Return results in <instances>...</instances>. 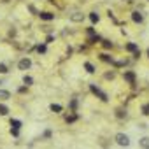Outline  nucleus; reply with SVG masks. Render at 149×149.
Returning <instances> with one entry per match:
<instances>
[{
    "mask_svg": "<svg viewBox=\"0 0 149 149\" xmlns=\"http://www.w3.org/2000/svg\"><path fill=\"white\" fill-rule=\"evenodd\" d=\"M114 140H116L119 146H123V147H128V146H130V137H128L126 133H116V135H114Z\"/></svg>",
    "mask_w": 149,
    "mask_h": 149,
    "instance_id": "1",
    "label": "nucleus"
},
{
    "mask_svg": "<svg viewBox=\"0 0 149 149\" xmlns=\"http://www.w3.org/2000/svg\"><path fill=\"white\" fill-rule=\"evenodd\" d=\"M90 90H91V91H93V93H95V95H97V97L100 98V100H104V102H107V95H105V93H104V91H102L100 88H97L95 84H91V86H90Z\"/></svg>",
    "mask_w": 149,
    "mask_h": 149,
    "instance_id": "2",
    "label": "nucleus"
},
{
    "mask_svg": "<svg viewBox=\"0 0 149 149\" xmlns=\"http://www.w3.org/2000/svg\"><path fill=\"white\" fill-rule=\"evenodd\" d=\"M32 67V60L30 58H23V60H19V63H18V68L19 70H28Z\"/></svg>",
    "mask_w": 149,
    "mask_h": 149,
    "instance_id": "3",
    "label": "nucleus"
},
{
    "mask_svg": "<svg viewBox=\"0 0 149 149\" xmlns=\"http://www.w3.org/2000/svg\"><path fill=\"white\" fill-rule=\"evenodd\" d=\"M39 18H40V19H44V21H53V19H54V14H53V13L44 11V13H39Z\"/></svg>",
    "mask_w": 149,
    "mask_h": 149,
    "instance_id": "4",
    "label": "nucleus"
},
{
    "mask_svg": "<svg viewBox=\"0 0 149 149\" xmlns=\"http://www.w3.org/2000/svg\"><path fill=\"white\" fill-rule=\"evenodd\" d=\"M70 19H72L74 23H81V21H84V14H83V13H74V14L70 16Z\"/></svg>",
    "mask_w": 149,
    "mask_h": 149,
    "instance_id": "5",
    "label": "nucleus"
},
{
    "mask_svg": "<svg viewBox=\"0 0 149 149\" xmlns=\"http://www.w3.org/2000/svg\"><path fill=\"white\" fill-rule=\"evenodd\" d=\"M125 49H126L128 53H137V51H139V46H137L135 42H128V44L125 46Z\"/></svg>",
    "mask_w": 149,
    "mask_h": 149,
    "instance_id": "6",
    "label": "nucleus"
},
{
    "mask_svg": "<svg viewBox=\"0 0 149 149\" xmlns=\"http://www.w3.org/2000/svg\"><path fill=\"white\" fill-rule=\"evenodd\" d=\"M123 77H125V81H128L130 84L135 83V74H133V72H125V76H123Z\"/></svg>",
    "mask_w": 149,
    "mask_h": 149,
    "instance_id": "7",
    "label": "nucleus"
},
{
    "mask_svg": "<svg viewBox=\"0 0 149 149\" xmlns=\"http://www.w3.org/2000/svg\"><path fill=\"white\" fill-rule=\"evenodd\" d=\"M132 19H133L135 23H142V21H144V16H142L139 11H135V13H132Z\"/></svg>",
    "mask_w": 149,
    "mask_h": 149,
    "instance_id": "8",
    "label": "nucleus"
},
{
    "mask_svg": "<svg viewBox=\"0 0 149 149\" xmlns=\"http://www.w3.org/2000/svg\"><path fill=\"white\" fill-rule=\"evenodd\" d=\"M139 146H140L142 149H149V137H142V139L139 140Z\"/></svg>",
    "mask_w": 149,
    "mask_h": 149,
    "instance_id": "9",
    "label": "nucleus"
},
{
    "mask_svg": "<svg viewBox=\"0 0 149 149\" xmlns=\"http://www.w3.org/2000/svg\"><path fill=\"white\" fill-rule=\"evenodd\" d=\"M11 98V93L7 90H0V100H9Z\"/></svg>",
    "mask_w": 149,
    "mask_h": 149,
    "instance_id": "10",
    "label": "nucleus"
},
{
    "mask_svg": "<svg viewBox=\"0 0 149 149\" xmlns=\"http://www.w3.org/2000/svg\"><path fill=\"white\" fill-rule=\"evenodd\" d=\"M9 114V107L6 104H0V116H7Z\"/></svg>",
    "mask_w": 149,
    "mask_h": 149,
    "instance_id": "11",
    "label": "nucleus"
},
{
    "mask_svg": "<svg viewBox=\"0 0 149 149\" xmlns=\"http://www.w3.org/2000/svg\"><path fill=\"white\" fill-rule=\"evenodd\" d=\"M84 68H86V72H88V74H95V67H93L90 61H86V63H84Z\"/></svg>",
    "mask_w": 149,
    "mask_h": 149,
    "instance_id": "12",
    "label": "nucleus"
},
{
    "mask_svg": "<svg viewBox=\"0 0 149 149\" xmlns=\"http://www.w3.org/2000/svg\"><path fill=\"white\" fill-rule=\"evenodd\" d=\"M49 109H51L53 112H61V111H63V107H61L60 104H51V107H49Z\"/></svg>",
    "mask_w": 149,
    "mask_h": 149,
    "instance_id": "13",
    "label": "nucleus"
},
{
    "mask_svg": "<svg viewBox=\"0 0 149 149\" xmlns=\"http://www.w3.org/2000/svg\"><path fill=\"white\" fill-rule=\"evenodd\" d=\"M90 19H91V23H98V21H100V16H98L97 13H91V14H90Z\"/></svg>",
    "mask_w": 149,
    "mask_h": 149,
    "instance_id": "14",
    "label": "nucleus"
},
{
    "mask_svg": "<svg viewBox=\"0 0 149 149\" xmlns=\"http://www.w3.org/2000/svg\"><path fill=\"white\" fill-rule=\"evenodd\" d=\"M100 60H102V61H111V63H114L112 56H109V54H105V53H104V54H100Z\"/></svg>",
    "mask_w": 149,
    "mask_h": 149,
    "instance_id": "15",
    "label": "nucleus"
},
{
    "mask_svg": "<svg viewBox=\"0 0 149 149\" xmlns=\"http://www.w3.org/2000/svg\"><path fill=\"white\" fill-rule=\"evenodd\" d=\"M11 126H13V128H16V130H19L21 121H18V119H11Z\"/></svg>",
    "mask_w": 149,
    "mask_h": 149,
    "instance_id": "16",
    "label": "nucleus"
},
{
    "mask_svg": "<svg viewBox=\"0 0 149 149\" xmlns=\"http://www.w3.org/2000/svg\"><path fill=\"white\" fill-rule=\"evenodd\" d=\"M23 83H25V84H26V86H30V84H32V83H33V79H32V77H30V76H25V77H23Z\"/></svg>",
    "mask_w": 149,
    "mask_h": 149,
    "instance_id": "17",
    "label": "nucleus"
},
{
    "mask_svg": "<svg viewBox=\"0 0 149 149\" xmlns=\"http://www.w3.org/2000/svg\"><path fill=\"white\" fill-rule=\"evenodd\" d=\"M65 119H67V123H74V121L77 119V116H76V114H70V116H67Z\"/></svg>",
    "mask_w": 149,
    "mask_h": 149,
    "instance_id": "18",
    "label": "nucleus"
},
{
    "mask_svg": "<svg viewBox=\"0 0 149 149\" xmlns=\"http://www.w3.org/2000/svg\"><path fill=\"white\" fill-rule=\"evenodd\" d=\"M102 46H104L105 49H109V47H112V42H111V40H102Z\"/></svg>",
    "mask_w": 149,
    "mask_h": 149,
    "instance_id": "19",
    "label": "nucleus"
},
{
    "mask_svg": "<svg viewBox=\"0 0 149 149\" xmlns=\"http://www.w3.org/2000/svg\"><path fill=\"white\" fill-rule=\"evenodd\" d=\"M9 70H7V67L4 65V63H0V74H7Z\"/></svg>",
    "mask_w": 149,
    "mask_h": 149,
    "instance_id": "20",
    "label": "nucleus"
},
{
    "mask_svg": "<svg viewBox=\"0 0 149 149\" xmlns=\"http://www.w3.org/2000/svg\"><path fill=\"white\" fill-rule=\"evenodd\" d=\"M37 51H39V53H46V46H44V44H40V46L37 47Z\"/></svg>",
    "mask_w": 149,
    "mask_h": 149,
    "instance_id": "21",
    "label": "nucleus"
},
{
    "mask_svg": "<svg viewBox=\"0 0 149 149\" xmlns=\"http://www.w3.org/2000/svg\"><path fill=\"white\" fill-rule=\"evenodd\" d=\"M11 133H13L14 137H18V135H19V130H16V128H11Z\"/></svg>",
    "mask_w": 149,
    "mask_h": 149,
    "instance_id": "22",
    "label": "nucleus"
},
{
    "mask_svg": "<svg viewBox=\"0 0 149 149\" xmlns=\"http://www.w3.org/2000/svg\"><path fill=\"white\" fill-rule=\"evenodd\" d=\"M147 56H149V49H147Z\"/></svg>",
    "mask_w": 149,
    "mask_h": 149,
    "instance_id": "23",
    "label": "nucleus"
},
{
    "mask_svg": "<svg viewBox=\"0 0 149 149\" xmlns=\"http://www.w3.org/2000/svg\"><path fill=\"white\" fill-rule=\"evenodd\" d=\"M0 84H2V83H0Z\"/></svg>",
    "mask_w": 149,
    "mask_h": 149,
    "instance_id": "24",
    "label": "nucleus"
}]
</instances>
